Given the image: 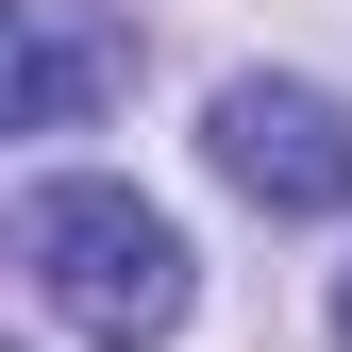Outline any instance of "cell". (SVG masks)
Returning a JSON list of instances; mask_svg holds the SVG:
<instances>
[{
  "label": "cell",
  "instance_id": "6da1fadb",
  "mask_svg": "<svg viewBox=\"0 0 352 352\" xmlns=\"http://www.w3.org/2000/svg\"><path fill=\"white\" fill-rule=\"evenodd\" d=\"M17 269H34V302H51L67 336H101V352H168L185 302H201L185 235H168L135 185H34L17 201Z\"/></svg>",
  "mask_w": 352,
  "mask_h": 352
},
{
  "label": "cell",
  "instance_id": "7a4b0ae2",
  "mask_svg": "<svg viewBox=\"0 0 352 352\" xmlns=\"http://www.w3.org/2000/svg\"><path fill=\"white\" fill-rule=\"evenodd\" d=\"M201 151H218V185L235 201H269V218H352V101L336 84H218L201 101Z\"/></svg>",
  "mask_w": 352,
  "mask_h": 352
},
{
  "label": "cell",
  "instance_id": "3957f363",
  "mask_svg": "<svg viewBox=\"0 0 352 352\" xmlns=\"http://www.w3.org/2000/svg\"><path fill=\"white\" fill-rule=\"evenodd\" d=\"M118 84H135V51H118V34H84L67 0H17V101H0L17 135H84Z\"/></svg>",
  "mask_w": 352,
  "mask_h": 352
},
{
  "label": "cell",
  "instance_id": "277c9868",
  "mask_svg": "<svg viewBox=\"0 0 352 352\" xmlns=\"http://www.w3.org/2000/svg\"><path fill=\"white\" fill-rule=\"evenodd\" d=\"M336 352H352V269H336Z\"/></svg>",
  "mask_w": 352,
  "mask_h": 352
}]
</instances>
